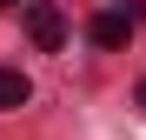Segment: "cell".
Segmentation results:
<instances>
[{"label":"cell","mask_w":146,"mask_h":140,"mask_svg":"<svg viewBox=\"0 0 146 140\" xmlns=\"http://www.w3.org/2000/svg\"><path fill=\"white\" fill-rule=\"evenodd\" d=\"M27 93H33V80L20 67H0V107H27Z\"/></svg>","instance_id":"cell-3"},{"label":"cell","mask_w":146,"mask_h":140,"mask_svg":"<svg viewBox=\"0 0 146 140\" xmlns=\"http://www.w3.org/2000/svg\"><path fill=\"white\" fill-rule=\"evenodd\" d=\"M27 33H33L40 54H53V47L66 40V13L53 7V0H33V7H27Z\"/></svg>","instance_id":"cell-1"},{"label":"cell","mask_w":146,"mask_h":140,"mask_svg":"<svg viewBox=\"0 0 146 140\" xmlns=\"http://www.w3.org/2000/svg\"><path fill=\"white\" fill-rule=\"evenodd\" d=\"M133 27H139V13H133V7H126V13L113 7V13H93V27H86V33H93V47H126Z\"/></svg>","instance_id":"cell-2"},{"label":"cell","mask_w":146,"mask_h":140,"mask_svg":"<svg viewBox=\"0 0 146 140\" xmlns=\"http://www.w3.org/2000/svg\"><path fill=\"white\" fill-rule=\"evenodd\" d=\"M139 107H146V80H139Z\"/></svg>","instance_id":"cell-4"}]
</instances>
